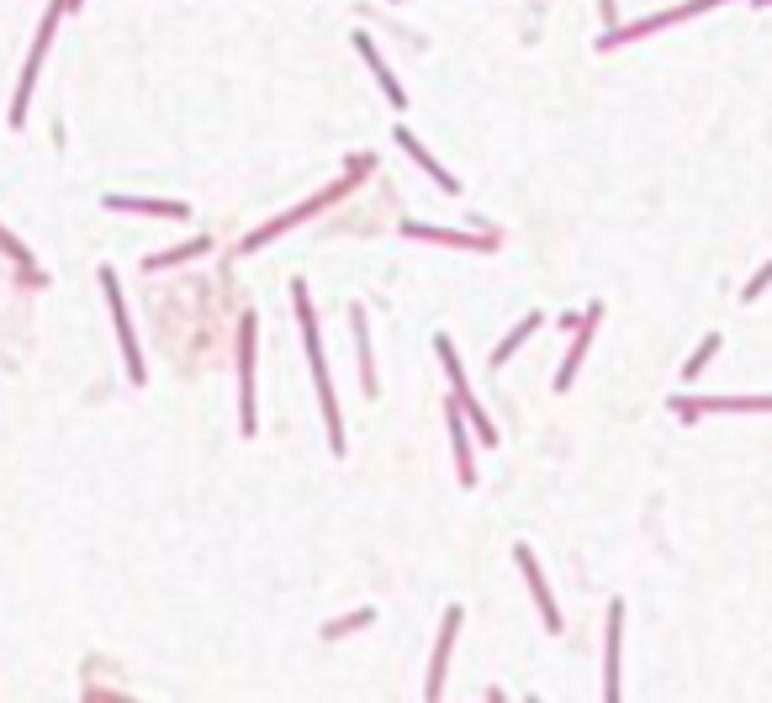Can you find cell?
Here are the masks:
<instances>
[{
  "instance_id": "obj_1",
  "label": "cell",
  "mask_w": 772,
  "mask_h": 703,
  "mask_svg": "<svg viewBox=\"0 0 772 703\" xmlns=\"http://www.w3.org/2000/svg\"><path fill=\"white\" fill-rule=\"evenodd\" d=\"M297 296V323H302V344H307V360H312V386H318V402H323V423H328V444L334 455H344V423H339V402H334V386H328V365H323V339H318V318H312V296L297 281L291 286Z\"/></svg>"
},
{
  "instance_id": "obj_2",
  "label": "cell",
  "mask_w": 772,
  "mask_h": 703,
  "mask_svg": "<svg viewBox=\"0 0 772 703\" xmlns=\"http://www.w3.org/2000/svg\"><path fill=\"white\" fill-rule=\"evenodd\" d=\"M371 164H376L371 154L349 159V170H344V180H339V185H328V191H318V196H312V201H302V207H291L286 217H275V222H265V228H260V233H249V238H244V254H254V249H265V244H270V238H281L286 228H297V222H307L312 212L334 207V201H339V196L349 191V185H360L365 175H371Z\"/></svg>"
},
{
  "instance_id": "obj_3",
  "label": "cell",
  "mask_w": 772,
  "mask_h": 703,
  "mask_svg": "<svg viewBox=\"0 0 772 703\" xmlns=\"http://www.w3.org/2000/svg\"><path fill=\"white\" fill-rule=\"evenodd\" d=\"M238 429L254 434L260 423H254V312H244V323H238Z\"/></svg>"
},
{
  "instance_id": "obj_4",
  "label": "cell",
  "mask_w": 772,
  "mask_h": 703,
  "mask_svg": "<svg viewBox=\"0 0 772 703\" xmlns=\"http://www.w3.org/2000/svg\"><path fill=\"white\" fill-rule=\"evenodd\" d=\"M672 413L698 423L704 413H772V397H672Z\"/></svg>"
},
{
  "instance_id": "obj_5",
  "label": "cell",
  "mask_w": 772,
  "mask_h": 703,
  "mask_svg": "<svg viewBox=\"0 0 772 703\" xmlns=\"http://www.w3.org/2000/svg\"><path fill=\"white\" fill-rule=\"evenodd\" d=\"M709 6H720V0H688V6H677V11H661V16H646V22H635V27H609L603 32V53L619 48V43H635V37H646V32H661V27H672V22H683V16H698V11H709Z\"/></svg>"
},
{
  "instance_id": "obj_6",
  "label": "cell",
  "mask_w": 772,
  "mask_h": 703,
  "mask_svg": "<svg viewBox=\"0 0 772 703\" xmlns=\"http://www.w3.org/2000/svg\"><path fill=\"white\" fill-rule=\"evenodd\" d=\"M101 291L112 302V323H117V339H122V355H127V376L143 386V355H138V339H133V323H127V307H122V291H117V275L101 270Z\"/></svg>"
},
{
  "instance_id": "obj_7",
  "label": "cell",
  "mask_w": 772,
  "mask_h": 703,
  "mask_svg": "<svg viewBox=\"0 0 772 703\" xmlns=\"http://www.w3.org/2000/svg\"><path fill=\"white\" fill-rule=\"evenodd\" d=\"M69 6V0H59L48 16H43V32H38V48H32V59H27V69H22V85H16V106H11V127H22V117H27V96H32V80H38V64H43V53H48V37H53V27H59V11Z\"/></svg>"
},
{
  "instance_id": "obj_8",
  "label": "cell",
  "mask_w": 772,
  "mask_h": 703,
  "mask_svg": "<svg viewBox=\"0 0 772 703\" xmlns=\"http://www.w3.org/2000/svg\"><path fill=\"white\" fill-rule=\"evenodd\" d=\"M402 233L408 238H429V244H445V249H498V238L492 233H455V228H424V222H402Z\"/></svg>"
},
{
  "instance_id": "obj_9",
  "label": "cell",
  "mask_w": 772,
  "mask_h": 703,
  "mask_svg": "<svg viewBox=\"0 0 772 703\" xmlns=\"http://www.w3.org/2000/svg\"><path fill=\"white\" fill-rule=\"evenodd\" d=\"M455 629H461V608H450V614H445V629H439V645H434V656H429V682H424V698H439V693H445V666H450Z\"/></svg>"
},
{
  "instance_id": "obj_10",
  "label": "cell",
  "mask_w": 772,
  "mask_h": 703,
  "mask_svg": "<svg viewBox=\"0 0 772 703\" xmlns=\"http://www.w3.org/2000/svg\"><path fill=\"white\" fill-rule=\"evenodd\" d=\"M619 629H624V603H609V640H603V698H619Z\"/></svg>"
},
{
  "instance_id": "obj_11",
  "label": "cell",
  "mask_w": 772,
  "mask_h": 703,
  "mask_svg": "<svg viewBox=\"0 0 772 703\" xmlns=\"http://www.w3.org/2000/svg\"><path fill=\"white\" fill-rule=\"evenodd\" d=\"M598 312L603 307H587L582 318H577V339H572V355H566V365L556 370V392H566V386L577 381V365H582V355H587V344H593V328H598Z\"/></svg>"
},
{
  "instance_id": "obj_12",
  "label": "cell",
  "mask_w": 772,
  "mask_h": 703,
  "mask_svg": "<svg viewBox=\"0 0 772 703\" xmlns=\"http://www.w3.org/2000/svg\"><path fill=\"white\" fill-rule=\"evenodd\" d=\"M513 555H519V571H524V582H529V592H535V603H540V614H545V629H561V608H556V598H550L545 571L535 566V555H529L524 545L513 550Z\"/></svg>"
},
{
  "instance_id": "obj_13",
  "label": "cell",
  "mask_w": 772,
  "mask_h": 703,
  "mask_svg": "<svg viewBox=\"0 0 772 703\" xmlns=\"http://www.w3.org/2000/svg\"><path fill=\"white\" fill-rule=\"evenodd\" d=\"M355 53H360L365 64H371V74L381 80V96L392 101V106H408V90H402V85L392 80V69H386V59L376 53V43H371V37H365V32H355Z\"/></svg>"
},
{
  "instance_id": "obj_14",
  "label": "cell",
  "mask_w": 772,
  "mask_h": 703,
  "mask_svg": "<svg viewBox=\"0 0 772 703\" xmlns=\"http://www.w3.org/2000/svg\"><path fill=\"white\" fill-rule=\"evenodd\" d=\"M445 423H450V444H455V466H461V481L471 487V481H476V466H471V434H466V413H461V402H455V397H450Z\"/></svg>"
},
{
  "instance_id": "obj_15",
  "label": "cell",
  "mask_w": 772,
  "mask_h": 703,
  "mask_svg": "<svg viewBox=\"0 0 772 703\" xmlns=\"http://www.w3.org/2000/svg\"><path fill=\"white\" fill-rule=\"evenodd\" d=\"M397 143L408 148V154H413V164H418V170H424L429 180H439V191H461V185H455V175H450V170H439V159H434L429 148H424V143H418V138L408 133V127H397Z\"/></svg>"
},
{
  "instance_id": "obj_16",
  "label": "cell",
  "mask_w": 772,
  "mask_h": 703,
  "mask_svg": "<svg viewBox=\"0 0 772 703\" xmlns=\"http://www.w3.org/2000/svg\"><path fill=\"white\" fill-rule=\"evenodd\" d=\"M106 207H112V212H143V217H170V222L191 217L186 201H133V196H106Z\"/></svg>"
},
{
  "instance_id": "obj_17",
  "label": "cell",
  "mask_w": 772,
  "mask_h": 703,
  "mask_svg": "<svg viewBox=\"0 0 772 703\" xmlns=\"http://www.w3.org/2000/svg\"><path fill=\"white\" fill-rule=\"evenodd\" d=\"M349 323H355V349H360V386L376 392V365H371V344H365V312L349 307Z\"/></svg>"
},
{
  "instance_id": "obj_18",
  "label": "cell",
  "mask_w": 772,
  "mask_h": 703,
  "mask_svg": "<svg viewBox=\"0 0 772 703\" xmlns=\"http://www.w3.org/2000/svg\"><path fill=\"white\" fill-rule=\"evenodd\" d=\"M535 328H540V312H529V318H524L519 328H513V333H508L503 344H498V355H492V365H503V360H508L513 349H519V344H524V339H529V333H535Z\"/></svg>"
},
{
  "instance_id": "obj_19",
  "label": "cell",
  "mask_w": 772,
  "mask_h": 703,
  "mask_svg": "<svg viewBox=\"0 0 772 703\" xmlns=\"http://www.w3.org/2000/svg\"><path fill=\"white\" fill-rule=\"evenodd\" d=\"M714 349H720V333H709V339H704V349H698V355H693V360L683 365V381H693L698 370H704V365L714 360Z\"/></svg>"
},
{
  "instance_id": "obj_20",
  "label": "cell",
  "mask_w": 772,
  "mask_h": 703,
  "mask_svg": "<svg viewBox=\"0 0 772 703\" xmlns=\"http://www.w3.org/2000/svg\"><path fill=\"white\" fill-rule=\"evenodd\" d=\"M191 254H207V238H191V244H180V249H170V254H159V259H149V265H180V259H191Z\"/></svg>"
},
{
  "instance_id": "obj_21",
  "label": "cell",
  "mask_w": 772,
  "mask_h": 703,
  "mask_svg": "<svg viewBox=\"0 0 772 703\" xmlns=\"http://www.w3.org/2000/svg\"><path fill=\"white\" fill-rule=\"evenodd\" d=\"M360 624H371V608H365V614H355V619H339V624H328L323 635H328V640H339V635H349V629H360Z\"/></svg>"
},
{
  "instance_id": "obj_22",
  "label": "cell",
  "mask_w": 772,
  "mask_h": 703,
  "mask_svg": "<svg viewBox=\"0 0 772 703\" xmlns=\"http://www.w3.org/2000/svg\"><path fill=\"white\" fill-rule=\"evenodd\" d=\"M767 286H772V265H767V270L757 275V281H751V286H746V302H751V296H762Z\"/></svg>"
},
{
  "instance_id": "obj_23",
  "label": "cell",
  "mask_w": 772,
  "mask_h": 703,
  "mask_svg": "<svg viewBox=\"0 0 772 703\" xmlns=\"http://www.w3.org/2000/svg\"><path fill=\"white\" fill-rule=\"evenodd\" d=\"M0 249H6L11 259H22V265H27V249H22V244H16V238H11V233H0Z\"/></svg>"
},
{
  "instance_id": "obj_24",
  "label": "cell",
  "mask_w": 772,
  "mask_h": 703,
  "mask_svg": "<svg viewBox=\"0 0 772 703\" xmlns=\"http://www.w3.org/2000/svg\"><path fill=\"white\" fill-rule=\"evenodd\" d=\"M69 6H75V0H69Z\"/></svg>"
}]
</instances>
